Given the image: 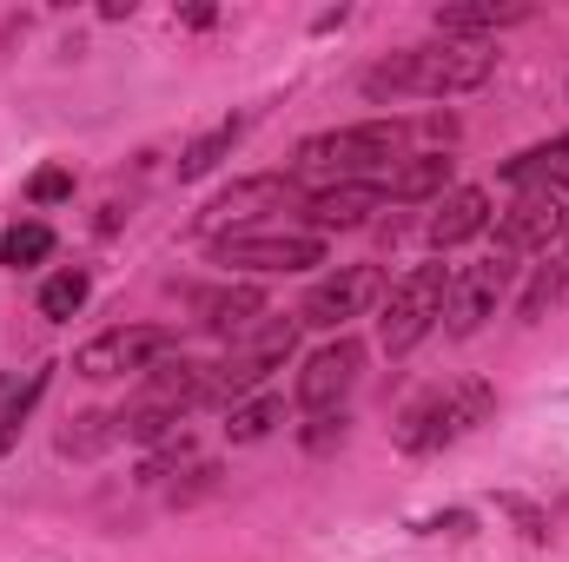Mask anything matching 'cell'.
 <instances>
[{"label": "cell", "mask_w": 569, "mask_h": 562, "mask_svg": "<svg viewBox=\"0 0 569 562\" xmlns=\"http://www.w3.org/2000/svg\"><path fill=\"white\" fill-rule=\"evenodd\" d=\"M385 199H443V185H450V159L443 152H418V159H405V165H391L385 179Z\"/></svg>", "instance_id": "obj_18"}, {"label": "cell", "mask_w": 569, "mask_h": 562, "mask_svg": "<svg viewBox=\"0 0 569 562\" xmlns=\"http://www.w3.org/2000/svg\"><path fill=\"white\" fill-rule=\"evenodd\" d=\"M206 398H212V364L166 358V364H152V378L140 384V398L120 411V430H127L133 443H159V436H172L179 418H186L192 404H206Z\"/></svg>", "instance_id": "obj_4"}, {"label": "cell", "mask_w": 569, "mask_h": 562, "mask_svg": "<svg viewBox=\"0 0 569 562\" xmlns=\"http://www.w3.org/2000/svg\"><path fill=\"white\" fill-rule=\"evenodd\" d=\"M490 411H497V391H490V384H477V378L430 384L425 398L398 418V443H405L411 456H430V450H443V443L470 436V430L490 418Z\"/></svg>", "instance_id": "obj_3"}, {"label": "cell", "mask_w": 569, "mask_h": 562, "mask_svg": "<svg viewBox=\"0 0 569 562\" xmlns=\"http://www.w3.org/2000/svg\"><path fill=\"white\" fill-rule=\"evenodd\" d=\"M291 351H298V318H279V324H266L259 338H246L226 364H212V404H226V398H239V391L266 384Z\"/></svg>", "instance_id": "obj_9"}, {"label": "cell", "mask_w": 569, "mask_h": 562, "mask_svg": "<svg viewBox=\"0 0 569 562\" xmlns=\"http://www.w3.org/2000/svg\"><path fill=\"white\" fill-rule=\"evenodd\" d=\"M0 259H7V265H47V259H53V225L27 219V225L0 232Z\"/></svg>", "instance_id": "obj_20"}, {"label": "cell", "mask_w": 569, "mask_h": 562, "mask_svg": "<svg viewBox=\"0 0 569 562\" xmlns=\"http://www.w3.org/2000/svg\"><path fill=\"white\" fill-rule=\"evenodd\" d=\"M172 344H179V338H172L166 324H120V331H100L93 344H80V351H73V371L93 378V384H107V378H127V371L159 364Z\"/></svg>", "instance_id": "obj_6"}, {"label": "cell", "mask_w": 569, "mask_h": 562, "mask_svg": "<svg viewBox=\"0 0 569 562\" xmlns=\"http://www.w3.org/2000/svg\"><path fill=\"white\" fill-rule=\"evenodd\" d=\"M563 232H569L563 192H543V185L517 192V199H510V212L497 219V245H503V259H510V252H550Z\"/></svg>", "instance_id": "obj_11"}, {"label": "cell", "mask_w": 569, "mask_h": 562, "mask_svg": "<svg viewBox=\"0 0 569 562\" xmlns=\"http://www.w3.org/2000/svg\"><path fill=\"white\" fill-rule=\"evenodd\" d=\"M563 239H569V232H563Z\"/></svg>", "instance_id": "obj_26"}, {"label": "cell", "mask_w": 569, "mask_h": 562, "mask_svg": "<svg viewBox=\"0 0 569 562\" xmlns=\"http://www.w3.org/2000/svg\"><path fill=\"white\" fill-rule=\"evenodd\" d=\"M385 298V272L378 265H338L331 279H318L298 304V324H318V331H338L345 318H365L371 304Z\"/></svg>", "instance_id": "obj_7"}, {"label": "cell", "mask_w": 569, "mask_h": 562, "mask_svg": "<svg viewBox=\"0 0 569 562\" xmlns=\"http://www.w3.org/2000/svg\"><path fill=\"white\" fill-rule=\"evenodd\" d=\"M239 133H246V127H239V120H226V127H212L206 140H192V145H186V159H179V179H206V172L239 145Z\"/></svg>", "instance_id": "obj_21"}, {"label": "cell", "mask_w": 569, "mask_h": 562, "mask_svg": "<svg viewBox=\"0 0 569 562\" xmlns=\"http://www.w3.org/2000/svg\"><path fill=\"white\" fill-rule=\"evenodd\" d=\"M443 298H450V272H443V265H418V272H405V279L391 284V298H385L378 344L398 358V351H411L418 338H430V331L443 324Z\"/></svg>", "instance_id": "obj_5"}, {"label": "cell", "mask_w": 569, "mask_h": 562, "mask_svg": "<svg viewBox=\"0 0 569 562\" xmlns=\"http://www.w3.org/2000/svg\"><path fill=\"white\" fill-rule=\"evenodd\" d=\"M503 284H510V265H503V259H483V265L457 272V279H450V298H443V324H450L457 338H470L483 318H497Z\"/></svg>", "instance_id": "obj_13"}, {"label": "cell", "mask_w": 569, "mask_h": 562, "mask_svg": "<svg viewBox=\"0 0 569 562\" xmlns=\"http://www.w3.org/2000/svg\"><path fill=\"white\" fill-rule=\"evenodd\" d=\"M67 192H73V172H67V165H47V172H33V185H27L33 205H60Z\"/></svg>", "instance_id": "obj_24"}, {"label": "cell", "mask_w": 569, "mask_h": 562, "mask_svg": "<svg viewBox=\"0 0 569 562\" xmlns=\"http://www.w3.org/2000/svg\"><path fill=\"white\" fill-rule=\"evenodd\" d=\"M483 225H490V192H483V185H457V192H443L437 212H430V245H437V252H457V245L477 239Z\"/></svg>", "instance_id": "obj_15"}, {"label": "cell", "mask_w": 569, "mask_h": 562, "mask_svg": "<svg viewBox=\"0 0 569 562\" xmlns=\"http://www.w3.org/2000/svg\"><path fill=\"white\" fill-rule=\"evenodd\" d=\"M378 205H385V185H378V179H365V185H331V192H311V199H305V219H311L318 232H351V225H365Z\"/></svg>", "instance_id": "obj_16"}, {"label": "cell", "mask_w": 569, "mask_h": 562, "mask_svg": "<svg viewBox=\"0 0 569 562\" xmlns=\"http://www.w3.org/2000/svg\"><path fill=\"white\" fill-rule=\"evenodd\" d=\"M212 259L246 272H305V265H325V245L318 232H226Z\"/></svg>", "instance_id": "obj_8"}, {"label": "cell", "mask_w": 569, "mask_h": 562, "mask_svg": "<svg viewBox=\"0 0 569 562\" xmlns=\"http://www.w3.org/2000/svg\"><path fill=\"white\" fill-rule=\"evenodd\" d=\"M358 371H365V344H358V338H331L325 351L305 358V371H298V404H305L311 418H331V411L351 398Z\"/></svg>", "instance_id": "obj_10"}, {"label": "cell", "mask_w": 569, "mask_h": 562, "mask_svg": "<svg viewBox=\"0 0 569 562\" xmlns=\"http://www.w3.org/2000/svg\"><path fill=\"white\" fill-rule=\"evenodd\" d=\"M279 398H252V404H239V411H232V423H226V436H232V443H259V436H266V430H272V423H279Z\"/></svg>", "instance_id": "obj_23"}, {"label": "cell", "mask_w": 569, "mask_h": 562, "mask_svg": "<svg viewBox=\"0 0 569 562\" xmlns=\"http://www.w3.org/2000/svg\"><path fill=\"white\" fill-rule=\"evenodd\" d=\"M497 73V47L483 40H430L411 53H391L385 67L365 73L371 100H450V93H477Z\"/></svg>", "instance_id": "obj_1"}, {"label": "cell", "mask_w": 569, "mask_h": 562, "mask_svg": "<svg viewBox=\"0 0 569 562\" xmlns=\"http://www.w3.org/2000/svg\"><path fill=\"white\" fill-rule=\"evenodd\" d=\"M192 318L219 338H239L266 318V291L259 284H212V291H192Z\"/></svg>", "instance_id": "obj_14"}, {"label": "cell", "mask_w": 569, "mask_h": 562, "mask_svg": "<svg viewBox=\"0 0 569 562\" xmlns=\"http://www.w3.org/2000/svg\"><path fill=\"white\" fill-rule=\"evenodd\" d=\"M503 179L517 185V192H530V185H543V192H563L569 199V133L550 145H537V152H523V159H510L503 165Z\"/></svg>", "instance_id": "obj_17"}, {"label": "cell", "mask_w": 569, "mask_h": 562, "mask_svg": "<svg viewBox=\"0 0 569 562\" xmlns=\"http://www.w3.org/2000/svg\"><path fill=\"white\" fill-rule=\"evenodd\" d=\"M291 199H298V179H291V172H259V179H239V185H226V192L206 205V232L246 225V219H259V212H284Z\"/></svg>", "instance_id": "obj_12"}, {"label": "cell", "mask_w": 569, "mask_h": 562, "mask_svg": "<svg viewBox=\"0 0 569 562\" xmlns=\"http://www.w3.org/2000/svg\"><path fill=\"white\" fill-rule=\"evenodd\" d=\"M411 145V127L398 120H365V127H338V133H311L298 145V179H311L318 192L331 185H365V172H391Z\"/></svg>", "instance_id": "obj_2"}, {"label": "cell", "mask_w": 569, "mask_h": 562, "mask_svg": "<svg viewBox=\"0 0 569 562\" xmlns=\"http://www.w3.org/2000/svg\"><path fill=\"white\" fill-rule=\"evenodd\" d=\"M87 291H93L87 272H53V279L40 284V318H53V324H60V318H73V311L87 304Z\"/></svg>", "instance_id": "obj_22"}, {"label": "cell", "mask_w": 569, "mask_h": 562, "mask_svg": "<svg viewBox=\"0 0 569 562\" xmlns=\"http://www.w3.org/2000/svg\"><path fill=\"white\" fill-rule=\"evenodd\" d=\"M517 20H530V7H437V33L443 40H477V33L517 27Z\"/></svg>", "instance_id": "obj_19"}, {"label": "cell", "mask_w": 569, "mask_h": 562, "mask_svg": "<svg viewBox=\"0 0 569 562\" xmlns=\"http://www.w3.org/2000/svg\"><path fill=\"white\" fill-rule=\"evenodd\" d=\"M563 279H569V265H557V272H537V284L523 291V318H537V311H543V304L563 291Z\"/></svg>", "instance_id": "obj_25"}]
</instances>
